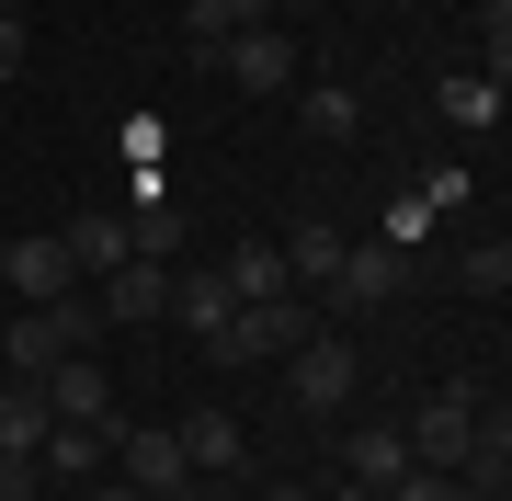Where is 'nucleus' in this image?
Wrapping results in <instances>:
<instances>
[{"label":"nucleus","instance_id":"16","mask_svg":"<svg viewBox=\"0 0 512 501\" xmlns=\"http://www.w3.org/2000/svg\"><path fill=\"white\" fill-rule=\"evenodd\" d=\"M126 251H137L126 217H103V205H92V217H69V262H80V274H114Z\"/></svg>","mask_w":512,"mask_h":501},{"label":"nucleus","instance_id":"19","mask_svg":"<svg viewBox=\"0 0 512 501\" xmlns=\"http://www.w3.org/2000/svg\"><path fill=\"white\" fill-rule=\"evenodd\" d=\"M274 12L285 0H194L183 23H194V46H228V35H251V23H274Z\"/></svg>","mask_w":512,"mask_h":501},{"label":"nucleus","instance_id":"22","mask_svg":"<svg viewBox=\"0 0 512 501\" xmlns=\"http://www.w3.org/2000/svg\"><path fill=\"white\" fill-rule=\"evenodd\" d=\"M308 126H319V137H365V103H353V92H330V80H319V92H308Z\"/></svg>","mask_w":512,"mask_h":501},{"label":"nucleus","instance_id":"29","mask_svg":"<svg viewBox=\"0 0 512 501\" xmlns=\"http://www.w3.org/2000/svg\"><path fill=\"white\" fill-rule=\"evenodd\" d=\"M319 501H376V490H353V479H342V490H319Z\"/></svg>","mask_w":512,"mask_h":501},{"label":"nucleus","instance_id":"1","mask_svg":"<svg viewBox=\"0 0 512 501\" xmlns=\"http://www.w3.org/2000/svg\"><path fill=\"white\" fill-rule=\"evenodd\" d=\"M92 331H103V308H92V297H80V285H69V297L23 308L12 331H0V365H12V376H46L57 353H92Z\"/></svg>","mask_w":512,"mask_h":501},{"label":"nucleus","instance_id":"27","mask_svg":"<svg viewBox=\"0 0 512 501\" xmlns=\"http://www.w3.org/2000/svg\"><path fill=\"white\" fill-rule=\"evenodd\" d=\"M262 501H319V490H296V479H274V490H262Z\"/></svg>","mask_w":512,"mask_h":501},{"label":"nucleus","instance_id":"23","mask_svg":"<svg viewBox=\"0 0 512 501\" xmlns=\"http://www.w3.org/2000/svg\"><path fill=\"white\" fill-rule=\"evenodd\" d=\"M456 285H467V297H501V285H512V251H501V240H478V251L456 262Z\"/></svg>","mask_w":512,"mask_h":501},{"label":"nucleus","instance_id":"2","mask_svg":"<svg viewBox=\"0 0 512 501\" xmlns=\"http://www.w3.org/2000/svg\"><path fill=\"white\" fill-rule=\"evenodd\" d=\"M308 331H319V319H308V297L285 285V297H251V308H228V331L205 342V353H217V365H262V353H296Z\"/></svg>","mask_w":512,"mask_h":501},{"label":"nucleus","instance_id":"4","mask_svg":"<svg viewBox=\"0 0 512 501\" xmlns=\"http://www.w3.org/2000/svg\"><path fill=\"white\" fill-rule=\"evenodd\" d=\"M467 433H478V388H467V376H444V388L410 410L399 445H410V467H456V456H467Z\"/></svg>","mask_w":512,"mask_h":501},{"label":"nucleus","instance_id":"17","mask_svg":"<svg viewBox=\"0 0 512 501\" xmlns=\"http://www.w3.org/2000/svg\"><path fill=\"white\" fill-rule=\"evenodd\" d=\"M217 274H228V297H239V308H251V297H285V251H274V240H239Z\"/></svg>","mask_w":512,"mask_h":501},{"label":"nucleus","instance_id":"13","mask_svg":"<svg viewBox=\"0 0 512 501\" xmlns=\"http://www.w3.org/2000/svg\"><path fill=\"white\" fill-rule=\"evenodd\" d=\"M444 479H456L467 501H501V490H512V433H501V422H478V433H467V456L444 467Z\"/></svg>","mask_w":512,"mask_h":501},{"label":"nucleus","instance_id":"28","mask_svg":"<svg viewBox=\"0 0 512 501\" xmlns=\"http://www.w3.org/2000/svg\"><path fill=\"white\" fill-rule=\"evenodd\" d=\"M92 501H148V490H126V479H103V490H92Z\"/></svg>","mask_w":512,"mask_h":501},{"label":"nucleus","instance_id":"3","mask_svg":"<svg viewBox=\"0 0 512 501\" xmlns=\"http://www.w3.org/2000/svg\"><path fill=\"white\" fill-rule=\"evenodd\" d=\"M353 376H365V365H353V342H342V331H308V342L285 353V399L308 410V422H330V410L353 399Z\"/></svg>","mask_w":512,"mask_h":501},{"label":"nucleus","instance_id":"14","mask_svg":"<svg viewBox=\"0 0 512 501\" xmlns=\"http://www.w3.org/2000/svg\"><path fill=\"white\" fill-rule=\"evenodd\" d=\"M0 456H46V388L0 376Z\"/></svg>","mask_w":512,"mask_h":501},{"label":"nucleus","instance_id":"5","mask_svg":"<svg viewBox=\"0 0 512 501\" xmlns=\"http://www.w3.org/2000/svg\"><path fill=\"white\" fill-rule=\"evenodd\" d=\"M399 274H410V262H399V240H376V251H365V240H342V274H330L319 297L342 308V319H376L387 297H399Z\"/></svg>","mask_w":512,"mask_h":501},{"label":"nucleus","instance_id":"20","mask_svg":"<svg viewBox=\"0 0 512 501\" xmlns=\"http://www.w3.org/2000/svg\"><path fill=\"white\" fill-rule=\"evenodd\" d=\"M330 274H342V228H296V240H285V285H330Z\"/></svg>","mask_w":512,"mask_h":501},{"label":"nucleus","instance_id":"26","mask_svg":"<svg viewBox=\"0 0 512 501\" xmlns=\"http://www.w3.org/2000/svg\"><path fill=\"white\" fill-rule=\"evenodd\" d=\"M0 501H35V456H0Z\"/></svg>","mask_w":512,"mask_h":501},{"label":"nucleus","instance_id":"11","mask_svg":"<svg viewBox=\"0 0 512 501\" xmlns=\"http://www.w3.org/2000/svg\"><path fill=\"white\" fill-rule=\"evenodd\" d=\"M183 433V467L194 479H239V456H251V433L228 422V410H194V422H171Z\"/></svg>","mask_w":512,"mask_h":501},{"label":"nucleus","instance_id":"15","mask_svg":"<svg viewBox=\"0 0 512 501\" xmlns=\"http://www.w3.org/2000/svg\"><path fill=\"white\" fill-rule=\"evenodd\" d=\"M342 479L387 501V490H399V479H410V445H399V433H353V445H342Z\"/></svg>","mask_w":512,"mask_h":501},{"label":"nucleus","instance_id":"12","mask_svg":"<svg viewBox=\"0 0 512 501\" xmlns=\"http://www.w3.org/2000/svg\"><path fill=\"white\" fill-rule=\"evenodd\" d=\"M228 308H239V297H228V274L205 262V274H171V308H160V319H183L194 342H217V331H228Z\"/></svg>","mask_w":512,"mask_h":501},{"label":"nucleus","instance_id":"18","mask_svg":"<svg viewBox=\"0 0 512 501\" xmlns=\"http://www.w3.org/2000/svg\"><path fill=\"white\" fill-rule=\"evenodd\" d=\"M433 103H444V126H467V137H478V126H501V69H490V80H478V69H456Z\"/></svg>","mask_w":512,"mask_h":501},{"label":"nucleus","instance_id":"7","mask_svg":"<svg viewBox=\"0 0 512 501\" xmlns=\"http://www.w3.org/2000/svg\"><path fill=\"white\" fill-rule=\"evenodd\" d=\"M0 285H12L23 308H46V297L80 285V262H69V240H0Z\"/></svg>","mask_w":512,"mask_h":501},{"label":"nucleus","instance_id":"25","mask_svg":"<svg viewBox=\"0 0 512 501\" xmlns=\"http://www.w3.org/2000/svg\"><path fill=\"white\" fill-rule=\"evenodd\" d=\"M23 57H35V35H23V12H12V0H0V80H12Z\"/></svg>","mask_w":512,"mask_h":501},{"label":"nucleus","instance_id":"8","mask_svg":"<svg viewBox=\"0 0 512 501\" xmlns=\"http://www.w3.org/2000/svg\"><path fill=\"white\" fill-rule=\"evenodd\" d=\"M217 69L239 80V92H285V80H296V35H285V23H251V35L217 46Z\"/></svg>","mask_w":512,"mask_h":501},{"label":"nucleus","instance_id":"21","mask_svg":"<svg viewBox=\"0 0 512 501\" xmlns=\"http://www.w3.org/2000/svg\"><path fill=\"white\" fill-rule=\"evenodd\" d=\"M46 467H57V479H92V467H103V433L92 422H46Z\"/></svg>","mask_w":512,"mask_h":501},{"label":"nucleus","instance_id":"6","mask_svg":"<svg viewBox=\"0 0 512 501\" xmlns=\"http://www.w3.org/2000/svg\"><path fill=\"white\" fill-rule=\"evenodd\" d=\"M35 388H46V422H92V433H114V388H103L92 353H57Z\"/></svg>","mask_w":512,"mask_h":501},{"label":"nucleus","instance_id":"9","mask_svg":"<svg viewBox=\"0 0 512 501\" xmlns=\"http://www.w3.org/2000/svg\"><path fill=\"white\" fill-rule=\"evenodd\" d=\"M126 490H148V501H183V490H194L183 433H137V422H126Z\"/></svg>","mask_w":512,"mask_h":501},{"label":"nucleus","instance_id":"10","mask_svg":"<svg viewBox=\"0 0 512 501\" xmlns=\"http://www.w3.org/2000/svg\"><path fill=\"white\" fill-rule=\"evenodd\" d=\"M92 308H103V319H160V308H171V262L126 251V262L103 274V297H92Z\"/></svg>","mask_w":512,"mask_h":501},{"label":"nucleus","instance_id":"24","mask_svg":"<svg viewBox=\"0 0 512 501\" xmlns=\"http://www.w3.org/2000/svg\"><path fill=\"white\" fill-rule=\"evenodd\" d=\"M387 501H467V490H456V479H444V467H410V479H399V490H387Z\"/></svg>","mask_w":512,"mask_h":501}]
</instances>
